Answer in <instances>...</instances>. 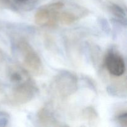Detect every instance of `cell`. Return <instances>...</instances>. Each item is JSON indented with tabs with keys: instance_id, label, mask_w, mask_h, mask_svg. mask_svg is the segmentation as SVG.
I'll return each instance as SVG.
<instances>
[{
	"instance_id": "obj_6",
	"label": "cell",
	"mask_w": 127,
	"mask_h": 127,
	"mask_svg": "<svg viewBox=\"0 0 127 127\" xmlns=\"http://www.w3.org/2000/svg\"><path fill=\"white\" fill-rule=\"evenodd\" d=\"M37 119L43 126H58V120L48 107H42L37 113Z\"/></svg>"
},
{
	"instance_id": "obj_5",
	"label": "cell",
	"mask_w": 127,
	"mask_h": 127,
	"mask_svg": "<svg viewBox=\"0 0 127 127\" xmlns=\"http://www.w3.org/2000/svg\"><path fill=\"white\" fill-rule=\"evenodd\" d=\"M105 65L109 73L114 76L120 77L126 70L125 62L122 56L117 51L111 50L105 57Z\"/></svg>"
},
{
	"instance_id": "obj_8",
	"label": "cell",
	"mask_w": 127,
	"mask_h": 127,
	"mask_svg": "<svg viewBox=\"0 0 127 127\" xmlns=\"http://www.w3.org/2000/svg\"><path fill=\"white\" fill-rule=\"evenodd\" d=\"M77 19V17L73 13L67 11L58 12V22L63 25H71L74 23Z\"/></svg>"
},
{
	"instance_id": "obj_12",
	"label": "cell",
	"mask_w": 127,
	"mask_h": 127,
	"mask_svg": "<svg viewBox=\"0 0 127 127\" xmlns=\"http://www.w3.org/2000/svg\"><path fill=\"white\" fill-rule=\"evenodd\" d=\"M0 7L11 9L14 8L13 4L10 0H0Z\"/></svg>"
},
{
	"instance_id": "obj_3",
	"label": "cell",
	"mask_w": 127,
	"mask_h": 127,
	"mask_svg": "<svg viewBox=\"0 0 127 127\" xmlns=\"http://www.w3.org/2000/svg\"><path fill=\"white\" fill-rule=\"evenodd\" d=\"M17 48L22 58L24 64L29 71L35 76L42 74L43 69L42 60L32 45L23 38L18 41Z\"/></svg>"
},
{
	"instance_id": "obj_9",
	"label": "cell",
	"mask_w": 127,
	"mask_h": 127,
	"mask_svg": "<svg viewBox=\"0 0 127 127\" xmlns=\"http://www.w3.org/2000/svg\"><path fill=\"white\" fill-rule=\"evenodd\" d=\"M109 10L115 17L120 19H125L126 17V12L124 9L122 8L119 5L112 4L109 6Z\"/></svg>"
},
{
	"instance_id": "obj_1",
	"label": "cell",
	"mask_w": 127,
	"mask_h": 127,
	"mask_svg": "<svg viewBox=\"0 0 127 127\" xmlns=\"http://www.w3.org/2000/svg\"><path fill=\"white\" fill-rule=\"evenodd\" d=\"M50 89L52 93L58 97L66 99L78 89L77 77L71 72H60L53 78L50 84Z\"/></svg>"
},
{
	"instance_id": "obj_13",
	"label": "cell",
	"mask_w": 127,
	"mask_h": 127,
	"mask_svg": "<svg viewBox=\"0 0 127 127\" xmlns=\"http://www.w3.org/2000/svg\"><path fill=\"white\" fill-rule=\"evenodd\" d=\"M3 54H2V52H1V50H0V62H1V61L3 60Z\"/></svg>"
},
{
	"instance_id": "obj_7",
	"label": "cell",
	"mask_w": 127,
	"mask_h": 127,
	"mask_svg": "<svg viewBox=\"0 0 127 127\" xmlns=\"http://www.w3.org/2000/svg\"><path fill=\"white\" fill-rule=\"evenodd\" d=\"M8 76L12 84L24 81L31 78L30 74L24 68L17 65L11 66L9 69Z\"/></svg>"
},
{
	"instance_id": "obj_10",
	"label": "cell",
	"mask_w": 127,
	"mask_h": 127,
	"mask_svg": "<svg viewBox=\"0 0 127 127\" xmlns=\"http://www.w3.org/2000/svg\"><path fill=\"white\" fill-rule=\"evenodd\" d=\"M83 115L84 119L88 121H94L97 118V114L94 108L91 107H86L83 112Z\"/></svg>"
},
{
	"instance_id": "obj_2",
	"label": "cell",
	"mask_w": 127,
	"mask_h": 127,
	"mask_svg": "<svg viewBox=\"0 0 127 127\" xmlns=\"http://www.w3.org/2000/svg\"><path fill=\"white\" fill-rule=\"evenodd\" d=\"M38 93V88L31 78L13 84L8 100L14 106L24 105L33 99Z\"/></svg>"
},
{
	"instance_id": "obj_11",
	"label": "cell",
	"mask_w": 127,
	"mask_h": 127,
	"mask_svg": "<svg viewBox=\"0 0 127 127\" xmlns=\"http://www.w3.org/2000/svg\"><path fill=\"white\" fill-rule=\"evenodd\" d=\"M117 121L120 125L124 127H127V110L120 112L116 117Z\"/></svg>"
},
{
	"instance_id": "obj_4",
	"label": "cell",
	"mask_w": 127,
	"mask_h": 127,
	"mask_svg": "<svg viewBox=\"0 0 127 127\" xmlns=\"http://www.w3.org/2000/svg\"><path fill=\"white\" fill-rule=\"evenodd\" d=\"M62 2H55L43 6L36 12L35 22L38 26L54 27L58 22V14L63 7Z\"/></svg>"
},
{
	"instance_id": "obj_14",
	"label": "cell",
	"mask_w": 127,
	"mask_h": 127,
	"mask_svg": "<svg viewBox=\"0 0 127 127\" xmlns=\"http://www.w3.org/2000/svg\"><path fill=\"white\" fill-rule=\"evenodd\" d=\"M21 1H27V0H21Z\"/></svg>"
}]
</instances>
